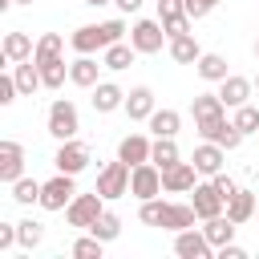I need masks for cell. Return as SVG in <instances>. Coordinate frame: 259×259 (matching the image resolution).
Returning a JSON list of instances; mask_svg holds the SVG:
<instances>
[{"instance_id": "obj_1", "label": "cell", "mask_w": 259, "mask_h": 259, "mask_svg": "<svg viewBox=\"0 0 259 259\" xmlns=\"http://www.w3.org/2000/svg\"><path fill=\"white\" fill-rule=\"evenodd\" d=\"M138 219L146 223V227H162V231H186V227H194V206L190 202H166L162 194L158 198H146L142 206H138Z\"/></svg>"}, {"instance_id": "obj_2", "label": "cell", "mask_w": 259, "mask_h": 259, "mask_svg": "<svg viewBox=\"0 0 259 259\" xmlns=\"http://www.w3.org/2000/svg\"><path fill=\"white\" fill-rule=\"evenodd\" d=\"M45 130H49L57 142H69V138H77V130H81L77 105H73L69 97H57V101L49 105V113H45Z\"/></svg>"}, {"instance_id": "obj_3", "label": "cell", "mask_w": 259, "mask_h": 259, "mask_svg": "<svg viewBox=\"0 0 259 259\" xmlns=\"http://www.w3.org/2000/svg\"><path fill=\"white\" fill-rule=\"evenodd\" d=\"M130 162H121V158H113V162H105L101 170H97V194L105 198V202H113V198H125L130 194Z\"/></svg>"}, {"instance_id": "obj_4", "label": "cell", "mask_w": 259, "mask_h": 259, "mask_svg": "<svg viewBox=\"0 0 259 259\" xmlns=\"http://www.w3.org/2000/svg\"><path fill=\"white\" fill-rule=\"evenodd\" d=\"M77 174H65V170H57L45 186H40V210H65L73 198H77V182H73Z\"/></svg>"}, {"instance_id": "obj_5", "label": "cell", "mask_w": 259, "mask_h": 259, "mask_svg": "<svg viewBox=\"0 0 259 259\" xmlns=\"http://www.w3.org/2000/svg\"><path fill=\"white\" fill-rule=\"evenodd\" d=\"M101 210H105V198H101L97 190H89V194H77V198L65 206V223L77 227V231H89V227L101 219Z\"/></svg>"}, {"instance_id": "obj_6", "label": "cell", "mask_w": 259, "mask_h": 259, "mask_svg": "<svg viewBox=\"0 0 259 259\" xmlns=\"http://www.w3.org/2000/svg\"><path fill=\"white\" fill-rule=\"evenodd\" d=\"M170 36H166V24L162 20H134L130 24V45L142 53V57H150V53H162V45H166Z\"/></svg>"}, {"instance_id": "obj_7", "label": "cell", "mask_w": 259, "mask_h": 259, "mask_svg": "<svg viewBox=\"0 0 259 259\" xmlns=\"http://www.w3.org/2000/svg\"><path fill=\"white\" fill-rule=\"evenodd\" d=\"M130 194H134L138 202L158 198V194H162V166H154V162L134 166V170H130Z\"/></svg>"}, {"instance_id": "obj_8", "label": "cell", "mask_w": 259, "mask_h": 259, "mask_svg": "<svg viewBox=\"0 0 259 259\" xmlns=\"http://www.w3.org/2000/svg\"><path fill=\"white\" fill-rule=\"evenodd\" d=\"M89 162H93V154H89V146H85L81 138L61 142V146H57V154H53V166H57V170H65V174H81Z\"/></svg>"}, {"instance_id": "obj_9", "label": "cell", "mask_w": 259, "mask_h": 259, "mask_svg": "<svg viewBox=\"0 0 259 259\" xmlns=\"http://www.w3.org/2000/svg\"><path fill=\"white\" fill-rule=\"evenodd\" d=\"M174 255L178 259H210L214 247L202 235V227H186V231H174Z\"/></svg>"}, {"instance_id": "obj_10", "label": "cell", "mask_w": 259, "mask_h": 259, "mask_svg": "<svg viewBox=\"0 0 259 259\" xmlns=\"http://www.w3.org/2000/svg\"><path fill=\"white\" fill-rule=\"evenodd\" d=\"M194 182H198V170H194V162H174V166H166L162 170V194H190L194 190Z\"/></svg>"}, {"instance_id": "obj_11", "label": "cell", "mask_w": 259, "mask_h": 259, "mask_svg": "<svg viewBox=\"0 0 259 259\" xmlns=\"http://www.w3.org/2000/svg\"><path fill=\"white\" fill-rule=\"evenodd\" d=\"M190 206H194L198 219H214V214L227 210V198H223V194L214 190V182L206 178V182H194V190H190Z\"/></svg>"}, {"instance_id": "obj_12", "label": "cell", "mask_w": 259, "mask_h": 259, "mask_svg": "<svg viewBox=\"0 0 259 259\" xmlns=\"http://www.w3.org/2000/svg\"><path fill=\"white\" fill-rule=\"evenodd\" d=\"M16 178H24V146L12 142V138H4L0 142V182L12 186Z\"/></svg>"}, {"instance_id": "obj_13", "label": "cell", "mask_w": 259, "mask_h": 259, "mask_svg": "<svg viewBox=\"0 0 259 259\" xmlns=\"http://www.w3.org/2000/svg\"><path fill=\"white\" fill-rule=\"evenodd\" d=\"M190 162H194V170H198L202 178H214V174L227 166V150H223L219 142H206V138H202V146H194Z\"/></svg>"}, {"instance_id": "obj_14", "label": "cell", "mask_w": 259, "mask_h": 259, "mask_svg": "<svg viewBox=\"0 0 259 259\" xmlns=\"http://www.w3.org/2000/svg\"><path fill=\"white\" fill-rule=\"evenodd\" d=\"M125 117L130 121H150V113L158 109V97H154V89L150 85H134L130 93H125Z\"/></svg>"}, {"instance_id": "obj_15", "label": "cell", "mask_w": 259, "mask_h": 259, "mask_svg": "<svg viewBox=\"0 0 259 259\" xmlns=\"http://www.w3.org/2000/svg\"><path fill=\"white\" fill-rule=\"evenodd\" d=\"M158 20L166 24V36H182V32H190L186 0H158Z\"/></svg>"}, {"instance_id": "obj_16", "label": "cell", "mask_w": 259, "mask_h": 259, "mask_svg": "<svg viewBox=\"0 0 259 259\" xmlns=\"http://www.w3.org/2000/svg\"><path fill=\"white\" fill-rule=\"evenodd\" d=\"M251 93H255V81H247V77H239V73H231V77H223V81H219V97H223V105H227V109L247 105V101H251Z\"/></svg>"}, {"instance_id": "obj_17", "label": "cell", "mask_w": 259, "mask_h": 259, "mask_svg": "<svg viewBox=\"0 0 259 259\" xmlns=\"http://www.w3.org/2000/svg\"><path fill=\"white\" fill-rule=\"evenodd\" d=\"M89 101H93V113H113V109L125 105V89H121L117 81H97Z\"/></svg>"}, {"instance_id": "obj_18", "label": "cell", "mask_w": 259, "mask_h": 259, "mask_svg": "<svg viewBox=\"0 0 259 259\" xmlns=\"http://www.w3.org/2000/svg\"><path fill=\"white\" fill-rule=\"evenodd\" d=\"M150 150H154V138H146V134H125V138L117 142V158L130 162V166L150 162Z\"/></svg>"}, {"instance_id": "obj_19", "label": "cell", "mask_w": 259, "mask_h": 259, "mask_svg": "<svg viewBox=\"0 0 259 259\" xmlns=\"http://www.w3.org/2000/svg\"><path fill=\"white\" fill-rule=\"evenodd\" d=\"M255 210H259V198H255V190H247V186H239L231 198H227V219L231 223H251L255 219Z\"/></svg>"}, {"instance_id": "obj_20", "label": "cell", "mask_w": 259, "mask_h": 259, "mask_svg": "<svg viewBox=\"0 0 259 259\" xmlns=\"http://www.w3.org/2000/svg\"><path fill=\"white\" fill-rule=\"evenodd\" d=\"M36 53V45H32V36L28 32H20V28H12V32H4V45H0V57L8 61V65H16V61H28Z\"/></svg>"}, {"instance_id": "obj_21", "label": "cell", "mask_w": 259, "mask_h": 259, "mask_svg": "<svg viewBox=\"0 0 259 259\" xmlns=\"http://www.w3.org/2000/svg\"><path fill=\"white\" fill-rule=\"evenodd\" d=\"M101 69H105V65H97L93 53H77V61L69 65V81H73L77 89H93V85L101 81V77H97Z\"/></svg>"}, {"instance_id": "obj_22", "label": "cell", "mask_w": 259, "mask_h": 259, "mask_svg": "<svg viewBox=\"0 0 259 259\" xmlns=\"http://www.w3.org/2000/svg\"><path fill=\"white\" fill-rule=\"evenodd\" d=\"M235 231H239V223H231L227 219V210L223 214H214V219H202V235L210 239V247L219 251V247H227V243H235Z\"/></svg>"}, {"instance_id": "obj_23", "label": "cell", "mask_w": 259, "mask_h": 259, "mask_svg": "<svg viewBox=\"0 0 259 259\" xmlns=\"http://www.w3.org/2000/svg\"><path fill=\"white\" fill-rule=\"evenodd\" d=\"M12 77H16V85H20V97H32L36 89H45V81H40V65L28 57V61H16L12 65Z\"/></svg>"}, {"instance_id": "obj_24", "label": "cell", "mask_w": 259, "mask_h": 259, "mask_svg": "<svg viewBox=\"0 0 259 259\" xmlns=\"http://www.w3.org/2000/svg\"><path fill=\"white\" fill-rule=\"evenodd\" d=\"M166 53H170V61H178V65H194V61L202 57V49H198V40H194L190 32L170 36V40H166Z\"/></svg>"}, {"instance_id": "obj_25", "label": "cell", "mask_w": 259, "mask_h": 259, "mask_svg": "<svg viewBox=\"0 0 259 259\" xmlns=\"http://www.w3.org/2000/svg\"><path fill=\"white\" fill-rule=\"evenodd\" d=\"M134 57H138V49H134L130 40H117V45L101 49V65H105L109 73H121V69H130V65H134Z\"/></svg>"}, {"instance_id": "obj_26", "label": "cell", "mask_w": 259, "mask_h": 259, "mask_svg": "<svg viewBox=\"0 0 259 259\" xmlns=\"http://www.w3.org/2000/svg\"><path fill=\"white\" fill-rule=\"evenodd\" d=\"M194 73H198L202 81H210V85H219L223 77H231V69H227V57H223V53H202V57L194 61Z\"/></svg>"}, {"instance_id": "obj_27", "label": "cell", "mask_w": 259, "mask_h": 259, "mask_svg": "<svg viewBox=\"0 0 259 259\" xmlns=\"http://www.w3.org/2000/svg\"><path fill=\"white\" fill-rule=\"evenodd\" d=\"M146 125H150L154 138H178V130H182V113H178V109H154Z\"/></svg>"}, {"instance_id": "obj_28", "label": "cell", "mask_w": 259, "mask_h": 259, "mask_svg": "<svg viewBox=\"0 0 259 259\" xmlns=\"http://www.w3.org/2000/svg\"><path fill=\"white\" fill-rule=\"evenodd\" d=\"M69 45H73V53H101V49H105V40H101V24H81V28H73Z\"/></svg>"}, {"instance_id": "obj_29", "label": "cell", "mask_w": 259, "mask_h": 259, "mask_svg": "<svg viewBox=\"0 0 259 259\" xmlns=\"http://www.w3.org/2000/svg\"><path fill=\"white\" fill-rule=\"evenodd\" d=\"M223 113H227V105H223L219 93H198L190 101V117L194 121H210V117H223Z\"/></svg>"}, {"instance_id": "obj_30", "label": "cell", "mask_w": 259, "mask_h": 259, "mask_svg": "<svg viewBox=\"0 0 259 259\" xmlns=\"http://www.w3.org/2000/svg\"><path fill=\"white\" fill-rule=\"evenodd\" d=\"M36 61V57H32ZM40 65V81H45V89H61L65 85V77H69V65H65V57H45V61H36Z\"/></svg>"}, {"instance_id": "obj_31", "label": "cell", "mask_w": 259, "mask_h": 259, "mask_svg": "<svg viewBox=\"0 0 259 259\" xmlns=\"http://www.w3.org/2000/svg\"><path fill=\"white\" fill-rule=\"evenodd\" d=\"M40 186L45 182H36V178H16L8 190H12V202L16 206H32V202H40Z\"/></svg>"}, {"instance_id": "obj_32", "label": "cell", "mask_w": 259, "mask_h": 259, "mask_svg": "<svg viewBox=\"0 0 259 259\" xmlns=\"http://www.w3.org/2000/svg\"><path fill=\"white\" fill-rule=\"evenodd\" d=\"M178 158H182V154H178V142H174V138H154V150H150V162H154V166L166 170V166H174Z\"/></svg>"}, {"instance_id": "obj_33", "label": "cell", "mask_w": 259, "mask_h": 259, "mask_svg": "<svg viewBox=\"0 0 259 259\" xmlns=\"http://www.w3.org/2000/svg\"><path fill=\"white\" fill-rule=\"evenodd\" d=\"M69 251H73V259H101V255H105V243H101L93 231H85L81 239H73Z\"/></svg>"}, {"instance_id": "obj_34", "label": "cell", "mask_w": 259, "mask_h": 259, "mask_svg": "<svg viewBox=\"0 0 259 259\" xmlns=\"http://www.w3.org/2000/svg\"><path fill=\"white\" fill-rule=\"evenodd\" d=\"M89 231H93V235H97L101 243H113V239L121 235V219H117L113 210H101V219H97V223H93Z\"/></svg>"}, {"instance_id": "obj_35", "label": "cell", "mask_w": 259, "mask_h": 259, "mask_svg": "<svg viewBox=\"0 0 259 259\" xmlns=\"http://www.w3.org/2000/svg\"><path fill=\"white\" fill-rule=\"evenodd\" d=\"M36 61H45V57H65V36L61 32H45V36H36V53H32Z\"/></svg>"}, {"instance_id": "obj_36", "label": "cell", "mask_w": 259, "mask_h": 259, "mask_svg": "<svg viewBox=\"0 0 259 259\" xmlns=\"http://www.w3.org/2000/svg\"><path fill=\"white\" fill-rule=\"evenodd\" d=\"M16 231H20V247H24V251L40 247V239H45V227H40L36 219H20V223H16Z\"/></svg>"}, {"instance_id": "obj_37", "label": "cell", "mask_w": 259, "mask_h": 259, "mask_svg": "<svg viewBox=\"0 0 259 259\" xmlns=\"http://www.w3.org/2000/svg\"><path fill=\"white\" fill-rule=\"evenodd\" d=\"M231 121H235V125H239L243 134H259V109H255L251 101H247V105H239Z\"/></svg>"}, {"instance_id": "obj_38", "label": "cell", "mask_w": 259, "mask_h": 259, "mask_svg": "<svg viewBox=\"0 0 259 259\" xmlns=\"http://www.w3.org/2000/svg\"><path fill=\"white\" fill-rule=\"evenodd\" d=\"M125 32H130V28H125V20H121V16H113V20H101V40H105V49H109V45H117Z\"/></svg>"}, {"instance_id": "obj_39", "label": "cell", "mask_w": 259, "mask_h": 259, "mask_svg": "<svg viewBox=\"0 0 259 259\" xmlns=\"http://www.w3.org/2000/svg\"><path fill=\"white\" fill-rule=\"evenodd\" d=\"M16 97H20V85H16L12 73H4V77H0V105H12Z\"/></svg>"}, {"instance_id": "obj_40", "label": "cell", "mask_w": 259, "mask_h": 259, "mask_svg": "<svg viewBox=\"0 0 259 259\" xmlns=\"http://www.w3.org/2000/svg\"><path fill=\"white\" fill-rule=\"evenodd\" d=\"M20 243V231H16V223H0V251H12Z\"/></svg>"}, {"instance_id": "obj_41", "label": "cell", "mask_w": 259, "mask_h": 259, "mask_svg": "<svg viewBox=\"0 0 259 259\" xmlns=\"http://www.w3.org/2000/svg\"><path fill=\"white\" fill-rule=\"evenodd\" d=\"M210 182H214V190H219V194H223V198H231V194H235V190H239V182H235V178H231V174H223V170H219V174H214V178H210Z\"/></svg>"}, {"instance_id": "obj_42", "label": "cell", "mask_w": 259, "mask_h": 259, "mask_svg": "<svg viewBox=\"0 0 259 259\" xmlns=\"http://www.w3.org/2000/svg\"><path fill=\"white\" fill-rule=\"evenodd\" d=\"M214 255H219V259H247V251H243L239 243H227V247H219Z\"/></svg>"}, {"instance_id": "obj_43", "label": "cell", "mask_w": 259, "mask_h": 259, "mask_svg": "<svg viewBox=\"0 0 259 259\" xmlns=\"http://www.w3.org/2000/svg\"><path fill=\"white\" fill-rule=\"evenodd\" d=\"M117 4V12H125V16H134L138 8H142V0H113Z\"/></svg>"}, {"instance_id": "obj_44", "label": "cell", "mask_w": 259, "mask_h": 259, "mask_svg": "<svg viewBox=\"0 0 259 259\" xmlns=\"http://www.w3.org/2000/svg\"><path fill=\"white\" fill-rule=\"evenodd\" d=\"M89 8H105V4H113V0H85Z\"/></svg>"}, {"instance_id": "obj_45", "label": "cell", "mask_w": 259, "mask_h": 259, "mask_svg": "<svg viewBox=\"0 0 259 259\" xmlns=\"http://www.w3.org/2000/svg\"><path fill=\"white\" fill-rule=\"evenodd\" d=\"M255 61H259V36H255Z\"/></svg>"}, {"instance_id": "obj_46", "label": "cell", "mask_w": 259, "mask_h": 259, "mask_svg": "<svg viewBox=\"0 0 259 259\" xmlns=\"http://www.w3.org/2000/svg\"><path fill=\"white\" fill-rule=\"evenodd\" d=\"M255 89H259V73H255Z\"/></svg>"}, {"instance_id": "obj_47", "label": "cell", "mask_w": 259, "mask_h": 259, "mask_svg": "<svg viewBox=\"0 0 259 259\" xmlns=\"http://www.w3.org/2000/svg\"><path fill=\"white\" fill-rule=\"evenodd\" d=\"M16 4H32V0H16Z\"/></svg>"}, {"instance_id": "obj_48", "label": "cell", "mask_w": 259, "mask_h": 259, "mask_svg": "<svg viewBox=\"0 0 259 259\" xmlns=\"http://www.w3.org/2000/svg\"><path fill=\"white\" fill-rule=\"evenodd\" d=\"M255 219H259V210H255Z\"/></svg>"}]
</instances>
